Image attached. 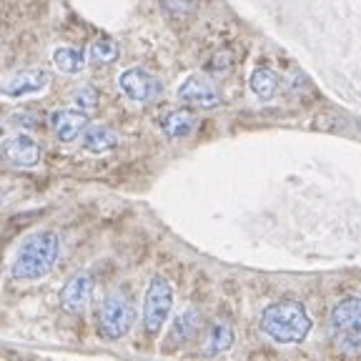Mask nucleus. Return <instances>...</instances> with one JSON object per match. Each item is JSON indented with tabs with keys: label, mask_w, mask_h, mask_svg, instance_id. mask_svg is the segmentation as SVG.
I'll use <instances>...</instances> for the list:
<instances>
[{
	"label": "nucleus",
	"mask_w": 361,
	"mask_h": 361,
	"mask_svg": "<svg viewBox=\"0 0 361 361\" xmlns=\"http://www.w3.org/2000/svg\"><path fill=\"white\" fill-rule=\"evenodd\" d=\"M61 254V238L53 231H38L18 248L13 259V279L23 283H35L53 271Z\"/></svg>",
	"instance_id": "nucleus-1"
},
{
	"label": "nucleus",
	"mask_w": 361,
	"mask_h": 361,
	"mask_svg": "<svg viewBox=\"0 0 361 361\" xmlns=\"http://www.w3.org/2000/svg\"><path fill=\"white\" fill-rule=\"evenodd\" d=\"M261 329L276 344H301L311 331V319L296 299L274 301L261 314Z\"/></svg>",
	"instance_id": "nucleus-2"
},
{
	"label": "nucleus",
	"mask_w": 361,
	"mask_h": 361,
	"mask_svg": "<svg viewBox=\"0 0 361 361\" xmlns=\"http://www.w3.org/2000/svg\"><path fill=\"white\" fill-rule=\"evenodd\" d=\"M329 331H331L334 344L346 354H356L361 349V299L359 296H346L331 311L329 319Z\"/></svg>",
	"instance_id": "nucleus-3"
},
{
	"label": "nucleus",
	"mask_w": 361,
	"mask_h": 361,
	"mask_svg": "<svg viewBox=\"0 0 361 361\" xmlns=\"http://www.w3.org/2000/svg\"><path fill=\"white\" fill-rule=\"evenodd\" d=\"M135 322V306L130 301L128 293L123 291H111L103 299L101 311H98V331L103 338L118 341V338L128 336Z\"/></svg>",
	"instance_id": "nucleus-4"
},
{
	"label": "nucleus",
	"mask_w": 361,
	"mask_h": 361,
	"mask_svg": "<svg viewBox=\"0 0 361 361\" xmlns=\"http://www.w3.org/2000/svg\"><path fill=\"white\" fill-rule=\"evenodd\" d=\"M173 309V286L169 279L153 276L143 296V326L148 334H158L166 326Z\"/></svg>",
	"instance_id": "nucleus-5"
},
{
	"label": "nucleus",
	"mask_w": 361,
	"mask_h": 361,
	"mask_svg": "<svg viewBox=\"0 0 361 361\" xmlns=\"http://www.w3.org/2000/svg\"><path fill=\"white\" fill-rule=\"evenodd\" d=\"M118 88L128 101L138 103V106H148V103L158 101L164 93L161 78L146 68H126L118 75Z\"/></svg>",
	"instance_id": "nucleus-6"
},
{
	"label": "nucleus",
	"mask_w": 361,
	"mask_h": 361,
	"mask_svg": "<svg viewBox=\"0 0 361 361\" xmlns=\"http://www.w3.org/2000/svg\"><path fill=\"white\" fill-rule=\"evenodd\" d=\"M48 85H51V73L45 68H25V71H18L16 75H11L6 83L0 85V96L18 101V98L38 96Z\"/></svg>",
	"instance_id": "nucleus-7"
},
{
	"label": "nucleus",
	"mask_w": 361,
	"mask_h": 361,
	"mask_svg": "<svg viewBox=\"0 0 361 361\" xmlns=\"http://www.w3.org/2000/svg\"><path fill=\"white\" fill-rule=\"evenodd\" d=\"M178 101L186 103V106L206 108L209 111V108L221 106L224 96H221L219 85L214 80L203 78V75H191V78H186L178 85Z\"/></svg>",
	"instance_id": "nucleus-8"
},
{
	"label": "nucleus",
	"mask_w": 361,
	"mask_h": 361,
	"mask_svg": "<svg viewBox=\"0 0 361 361\" xmlns=\"http://www.w3.org/2000/svg\"><path fill=\"white\" fill-rule=\"evenodd\" d=\"M48 126L61 143H73L80 141L83 130L88 128V116L78 108H56L48 116Z\"/></svg>",
	"instance_id": "nucleus-9"
},
{
	"label": "nucleus",
	"mask_w": 361,
	"mask_h": 361,
	"mask_svg": "<svg viewBox=\"0 0 361 361\" xmlns=\"http://www.w3.org/2000/svg\"><path fill=\"white\" fill-rule=\"evenodd\" d=\"M93 291H96L93 276L90 274H78L61 288V306L68 314H83L90 306V301H93Z\"/></svg>",
	"instance_id": "nucleus-10"
},
{
	"label": "nucleus",
	"mask_w": 361,
	"mask_h": 361,
	"mask_svg": "<svg viewBox=\"0 0 361 361\" xmlns=\"http://www.w3.org/2000/svg\"><path fill=\"white\" fill-rule=\"evenodd\" d=\"M6 158L18 169H33L40 161V146L33 135L28 133H18L13 135L6 146Z\"/></svg>",
	"instance_id": "nucleus-11"
},
{
	"label": "nucleus",
	"mask_w": 361,
	"mask_h": 361,
	"mask_svg": "<svg viewBox=\"0 0 361 361\" xmlns=\"http://www.w3.org/2000/svg\"><path fill=\"white\" fill-rule=\"evenodd\" d=\"M196 126H198L196 113L188 111V108H176V111H169L164 118H161V128H164V133L169 135V138H173V141L188 138V135L196 130Z\"/></svg>",
	"instance_id": "nucleus-12"
},
{
	"label": "nucleus",
	"mask_w": 361,
	"mask_h": 361,
	"mask_svg": "<svg viewBox=\"0 0 361 361\" xmlns=\"http://www.w3.org/2000/svg\"><path fill=\"white\" fill-rule=\"evenodd\" d=\"M80 141H83V148L88 153H96V156H103V153H111L113 148L118 146V133L108 126H90L83 130L80 135Z\"/></svg>",
	"instance_id": "nucleus-13"
},
{
	"label": "nucleus",
	"mask_w": 361,
	"mask_h": 361,
	"mask_svg": "<svg viewBox=\"0 0 361 361\" xmlns=\"http://www.w3.org/2000/svg\"><path fill=\"white\" fill-rule=\"evenodd\" d=\"M198 329H201V314H198V309L188 306V309H183L173 319L169 336H171V341H173V344H188V341H193V338H196Z\"/></svg>",
	"instance_id": "nucleus-14"
},
{
	"label": "nucleus",
	"mask_w": 361,
	"mask_h": 361,
	"mask_svg": "<svg viewBox=\"0 0 361 361\" xmlns=\"http://www.w3.org/2000/svg\"><path fill=\"white\" fill-rule=\"evenodd\" d=\"M233 326L228 322H216L206 334V344H203V354L206 356H221L233 346Z\"/></svg>",
	"instance_id": "nucleus-15"
},
{
	"label": "nucleus",
	"mask_w": 361,
	"mask_h": 361,
	"mask_svg": "<svg viewBox=\"0 0 361 361\" xmlns=\"http://www.w3.org/2000/svg\"><path fill=\"white\" fill-rule=\"evenodd\" d=\"M53 66L66 75H75L85 68V53L75 45H61L53 51Z\"/></svg>",
	"instance_id": "nucleus-16"
},
{
	"label": "nucleus",
	"mask_w": 361,
	"mask_h": 361,
	"mask_svg": "<svg viewBox=\"0 0 361 361\" xmlns=\"http://www.w3.org/2000/svg\"><path fill=\"white\" fill-rule=\"evenodd\" d=\"M248 83H251V90H254L261 101H271L279 93V85H281L279 83V75L271 68H256Z\"/></svg>",
	"instance_id": "nucleus-17"
},
{
	"label": "nucleus",
	"mask_w": 361,
	"mask_h": 361,
	"mask_svg": "<svg viewBox=\"0 0 361 361\" xmlns=\"http://www.w3.org/2000/svg\"><path fill=\"white\" fill-rule=\"evenodd\" d=\"M116 58H118V43H116V40L113 38L93 40V45H90V61L106 66V63H113Z\"/></svg>",
	"instance_id": "nucleus-18"
},
{
	"label": "nucleus",
	"mask_w": 361,
	"mask_h": 361,
	"mask_svg": "<svg viewBox=\"0 0 361 361\" xmlns=\"http://www.w3.org/2000/svg\"><path fill=\"white\" fill-rule=\"evenodd\" d=\"M98 101H101V96H98V90L93 88L90 83H85V85H80V88L73 90V106L78 108V111H83V113L96 111Z\"/></svg>",
	"instance_id": "nucleus-19"
},
{
	"label": "nucleus",
	"mask_w": 361,
	"mask_h": 361,
	"mask_svg": "<svg viewBox=\"0 0 361 361\" xmlns=\"http://www.w3.org/2000/svg\"><path fill=\"white\" fill-rule=\"evenodd\" d=\"M164 11H169L171 16H186L188 11H193L196 0H161Z\"/></svg>",
	"instance_id": "nucleus-20"
},
{
	"label": "nucleus",
	"mask_w": 361,
	"mask_h": 361,
	"mask_svg": "<svg viewBox=\"0 0 361 361\" xmlns=\"http://www.w3.org/2000/svg\"><path fill=\"white\" fill-rule=\"evenodd\" d=\"M6 198H8V191L3 186H0V206H3V203H6Z\"/></svg>",
	"instance_id": "nucleus-21"
},
{
	"label": "nucleus",
	"mask_w": 361,
	"mask_h": 361,
	"mask_svg": "<svg viewBox=\"0 0 361 361\" xmlns=\"http://www.w3.org/2000/svg\"><path fill=\"white\" fill-rule=\"evenodd\" d=\"M0 138H3V123H0Z\"/></svg>",
	"instance_id": "nucleus-22"
}]
</instances>
